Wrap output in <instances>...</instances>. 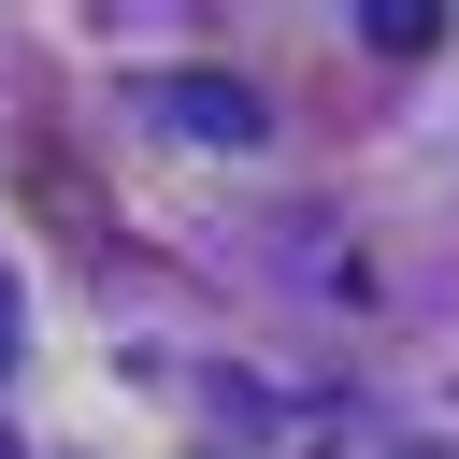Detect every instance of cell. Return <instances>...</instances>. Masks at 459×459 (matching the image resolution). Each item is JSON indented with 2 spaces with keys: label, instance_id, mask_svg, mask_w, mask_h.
<instances>
[{
  "label": "cell",
  "instance_id": "cell-3",
  "mask_svg": "<svg viewBox=\"0 0 459 459\" xmlns=\"http://www.w3.org/2000/svg\"><path fill=\"white\" fill-rule=\"evenodd\" d=\"M430 29H445V14H430V0H373V43H387V57H416V43H430Z\"/></svg>",
  "mask_w": 459,
  "mask_h": 459
},
{
  "label": "cell",
  "instance_id": "cell-1",
  "mask_svg": "<svg viewBox=\"0 0 459 459\" xmlns=\"http://www.w3.org/2000/svg\"><path fill=\"white\" fill-rule=\"evenodd\" d=\"M158 115L201 129V143H258V100H244L230 72H158Z\"/></svg>",
  "mask_w": 459,
  "mask_h": 459
},
{
  "label": "cell",
  "instance_id": "cell-4",
  "mask_svg": "<svg viewBox=\"0 0 459 459\" xmlns=\"http://www.w3.org/2000/svg\"><path fill=\"white\" fill-rule=\"evenodd\" d=\"M14 330H29V301H14V273H0V373H14Z\"/></svg>",
  "mask_w": 459,
  "mask_h": 459
},
{
  "label": "cell",
  "instance_id": "cell-2",
  "mask_svg": "<svg viewBox=\"0 0 459 459\" xmlns=\"http://www.w3.org/2000/svg\"><path fill=\"white\" fill-rule=\"evenodd\" d=\"M29 201H43V215H57V230H72V244H100V230H115V215H100V201H86V172H72V158H57V143H29Z\"/></svg>",
  "mask_w": 459,
  "mask_h": 459
}]
</instances>
